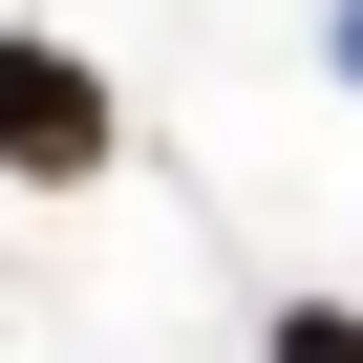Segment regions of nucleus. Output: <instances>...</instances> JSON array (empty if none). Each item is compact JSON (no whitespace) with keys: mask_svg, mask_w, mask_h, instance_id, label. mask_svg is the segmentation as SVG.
Segmentation results:
<instances>
[{"mask_svg":"<svg viewBox=\"0 0 363 363\" xmlns=\"http://www.w3.org/2000/svg\"><path fill=\"white\" fill-rule=\"evenodd\" d=\"M107 150H128L107 65H65V43H22V22H0V171H22V193H86Z\"/></svg>","mask_w":363,"mask_h":363,"instance_id":"nucleus-1","label":"nucleus"},{"mask_svg":"<svg viewBox=\"0 0 363 363\" xmlns=\"http://www.w3.org/2000/svg\"><path fill=\"white\" fill-rule=\"evenodd\" d=\"M278 363H363V299H278Z\"/></svg>","mask_w":363,"mask_h":363,"instance_id":"nucleus-2","label":"nucleus"},{"mask_svg":"<svg viewBox=\"0 0 363 363\" xmlns=\"http://www.w3.org/2000/svg\"><path fill=\"white\" fill-rule=\"evenodd\" d=\"M342 65H363V22H342Z\"/></svg>","mask_w":363,"mask_h":363,"instance_id":"nucleus-3","label":"nucleus"}]
</instances>
